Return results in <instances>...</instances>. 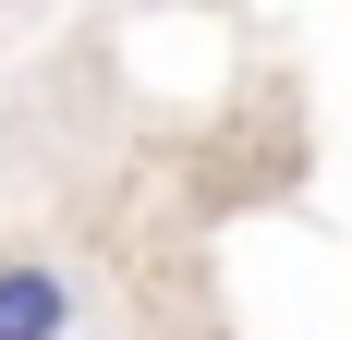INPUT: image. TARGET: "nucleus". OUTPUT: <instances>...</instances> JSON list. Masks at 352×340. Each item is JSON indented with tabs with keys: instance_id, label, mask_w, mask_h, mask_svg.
Masks as SVG:
<instances>
[{
	"instance_id": "1",
	"label": "nucleus",
	"mask_w": 352,
	"mask_h": 340,
	"mask_svg": "<svg viewBox=\"0 0 352 340\" xmlns=\"http://www.w3.org/2000/svg\"><path fill=\"white\" fill-rule=\"evenodd\" d=\"M73 328H85V292L49 255H0V340H73Z\"/></svg>"
}]
</instances>
